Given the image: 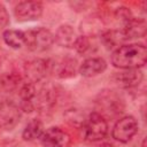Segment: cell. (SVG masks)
<instances>
[{
  "mask_svg": "<svg viewBox=\"0 0 147 147\" xmlns=\"http://www.w3.org/2000/svg\"><path fill=\"white\" fill-rule=\"evenodd\" d=\"M108 133V123L106 117L96 111L88 115L84 123V137L87 141L95 142L102 140Z\"/></svg>",
  "mask_w": 147,
  "mask_h": 147,
  "instance_id": "cell-3",
  "label": "cell"
},
{
  "mask_svg": "<svg viewBox=\"0 0 147 147\" xmlns=\"http://www.w3.org/2000/svg\"><path fill=\"white\" fill-rule=\"evenodd\" d=\"M77 70V63L76 60L65 57L62 59L60 62L51 63V71L55 72L57 77L60 78H70L74 77Z\"/></svg>",
  "mask_w": 147,
  "mask_h": 147,
  "instance_id": "cell-15",
  "label": "cell"
},
{
  "mask_svg": "<svg viewBox=\"0 0 147 147\" xmlns=\"http://www.w3.org/2000/svg\"><path fill=\"white\" fill-rule=\"evenodd\" d=\"M44 147H68L70 144V136L57 126H51L44 131L39 139Z\"/></svg>",
  "mask_w": 147,
  "mask_h": 147,
  "instance_id": "cell-8",
  "label": "cell"
},
{
  "mask_svg": "<svg viewBox=\"0 0 147 147\" xmlns=\"http://www.w3.org/2000/svg\"><path fill=\"white\" fill-rule=\"evenodd\" d=\"M3 41L6 45L14 49H20L22 46H24V32L20 30H6L2 33Z\"/></svg>",
  "mask_w": 147,
  "mask_h": 147,
  "instance_id": "cell-17",
  "label": "cell"
},
{
  "mask_svg": "<svg viewBox=\"0 0 147 147\" xmlns=\"http://www.w3.org/2000/svg\"><path fill=\"white\" fill-rule=\"evenodd\" d=\"M36 107H38L40 110H47L51 109L54 103H55V95H54V91L51 88H42L40 91V93L37 95L36 94Z\"/></svg>",
  "mask_w": 147,
  "mask_h": 147,
  "instance_id": "cell-18",
  "label": "cell"
},
{
  "mask_svg": "<svg viewBox=\"0 0 147 147\" xmlns=\"http://www.w3.org/2000/svg\"><path fill=\"white\" fill-rule=\"evenodd\" d=\"M107 69V62L101 57H88L82 62L78 68L79 74L83 77L90 78L102 74Z\"/></svg>",
  "mask_w": 147,
  "mask_h": 147,
  "instance_id": "cell-12",
  "label": "cell"
},
{
  "mask_svg": "<svg viewBox=\"0 0 147 147\" xmlns=\"http://www.w3.org/2000/svg\"><path fill=\"white\" fill-rule=\"evenodd\" d=\"M91 47L90 44V39L86 36H79L77 37L75 44H74V48L79 53V54H85Z\"/></svg>",
  "mask_w": 147,
  "mask_h": 147,
  "instance_id": "cell-20",
  "label": "cell"
},
{
  "mask_svg": "<svg viewBox=\"0 0 147 147\" xmlns=\"http://www.w3.org/2000/svg\"><path fill=\"white\" fill-rule=\"evenodd\" d=\"M44 124L41 121L33 118L31 119L24 127L23 132H22V138L25 141H34L41 138L42 133H44Z\"/></svg>",
  "mask_w": 147,
  "mask_h": 147,
  "instance_id": "cell-16",
  "label": "cell"
},
{
  "mask_svg": "<svg viewBox=\"0 0 147 147\" xmlns=\"http://www.w3.org/2000/svg\"><path fill=\"white\" fill-rule=\"evenodd\" d=\"M14 15L20 22L39 20L42 15V3L40 1H21L15 6Z\"/></svg>",
  "mask_w": 147,
  "mask_h": 147,
  "instance_id": "cell-7",
  "label": "cell"
},
{
  "mask_svg": "<svg viewBox=\"0 0 147 147\" xmlns=\"http://www.w3.org/2000/svg\"><path fill=\"white\" fill-rule=\"evenodd\" d=\"M9 23V15L3 5L0 3V29H3Z\"/></svg>",
  "mask_w": 147,
  "mask_h": 147,
  "instance_id": "cell-21",
  "label": "cell"
},
{
  "mask_svg": "<svg viewBox=\"0 0 147 147\" xmlns=\"http://www.w3.org/2000/svg\"><path fill=\"white\" fill-rule=\"evenodd\" d=\"M18 95H20V108L26 113H30L34 109L33 100L36 98V87L34 84L26 80L22 82L18 87Z\"/></svg>",
  "mask_w": 147,
  "mask_h": 147,
  "instance_id": "cell-11",
  "label": "cell"
},
{
  "mask_svg": "<svg viewBox=\"0 0 147 147\" xmlns=\"http://www.w3.org/2000/svg\"><path fill=\"white\" fill-rule=\"evenodd\" d=\"M47 72H51V63L46 60H33L25 65V76L33 84L46 77Z\"/></svg>",
  "mask_w": 147,
  "mask_h": 147,
  "instance_id": "cell-9",
  "label": "cell"
},
{
  "mask_svg": "<svg viewBox=\"0 0 147 147\" xmlns=\"http://www.w3.org/2000/svg\"><path fill=\"white\" fill-rule=\"evenodd\" d=\"M138 132V122L133 116H124L119 118L113 127V138L119 142L130 141Z\"/></svg>",
  "mask_w": 147,
  "mask_h": 147,
  "instance_id": "cell-4",
  "label": "cell"
},
{
  "mask_svg": "<svg viewBox=\"0 0 147 147\" xmlns=\"http://www.w3.org/2000/svg\"><path fill=\"white\" fill-rule=\"evenodd\" d=\"M0 67H1V57H0Z\"/></svg>",
  "mask_w": 147,
  "mask_h": 147,
  "instance_id": "cell-23",
  "label": "cell"
},
{
  "mask_svg": "<svg viewBox=\"0 0 147 147\" xmlns=\"http://www.w3.org/2000/svg\"><path fill=\"white\" fill-rule=\"evenodd\" d=\"M76 39H77L76 32L74 28L69 24H63L59 26V29L54 34V41L61 47H65V48L74 47Z\"/></svg>",
  "mask_w": 147,
  "mask_h": 147,
  "instance_id": "cell-14",
  "label": "cell"
},
{
  "mask_svg": "<svg viewBox=\"0 0 147 147\" xmlns=\"http://www.w3.org/2000/svg\"><path fill=\"white\" fill-rule=\"evenodd\" d=\"M116 82L125 88L137 87L144 79V74L140 69H127L116 75Z\"/></svg>",
  "mask_w": 147,
  "mask_h": 147,
  "instance_id": "cell-13",
  "label": "cell"
},
{
  "mask_svg": "<svg viewBox=\"0 0 147 147\" xmlns=\"http://www.w3.org/2000/svg\"><path fill=\"white\" fill-rule=\"evenodd\" d=\"M141 147H146V138L142 140V145H141Z\"/></svg>",
  "mask_w": 147,
  "mask_h": 147,
  "instance_id": "cell-22",
  "label": "cell"
},
{
  "mask_svg": "<svg viewBox=\"0 0 147 147\" xmlns=\"http://www.w3.org/2000/svg\"><path fill=\"white\" fill-rule=\"evenodd\" d=\"M21 108L11 100H3L0 102V129L13 130L20 122Z\"/></svg>",
  "mask_w": 147,
  "mask_h": 147,
  "instance_id": "cell-5",
  "label": "cell"
},
{
  "mask_svg": "<svg viewBox=\"0 0 147 147\" xmlns=\"http://www.w3.org/2000/svg\"><path fill=\"white\" fill-rule=\"evenodd\" d=\"M146 21L144 18L133 17L129 22L123 24L121 32L125 39V41L134 38H142L146 34Z\"/></svg>",
  "mask_w": 147,
  "mask_h": 147,
  "instance_id": "cell-10",
  "label": "cell"
},
{
  "mask_svg": "<svg viewBox=\"0 0 147 147\" xmlns=\"http://www.w3.org/2000/svg\"><path fill=\"white\" fill-rule=\"evenodd\" d=\"M24 32V46L32 52H45L49 49L54 41V34L46 28L29 29Z\"/></svg>",
  "mask_w": 147,
  "mask_h": 147,
  "instance_id": "cell-2",
  "label": "cell"
},
{
  "mask_svg": "<svg viewBox=\"0 0 147 147\" xmlns=\"http://www.w3.org/2000/svg\"><path fill=\"white\" fill-rule=\"evenodd\" d=\"M98 106H99V113L103 117L106 115L108 116H115L117 114H121L124 109L123 101L119 99L117 94H115L113 91H103L99 95L98 100Z\"/></svg>",
  "mask_w": 147,
  "mask_h": 147,
  "instance_id": "cell-6",
  "label": "cell"
},
{
  "mask_svg": "<svg viewBox=\"0 0 147 147\" xmlns=\"http://www.w3.org/2000/svg\"><path fill=\"white\" fill-rule=\"evenodd\" d=\"M21 83V77L15 74H6L0 79V85L6 91H13L16 87H20Z\"/></svg>",
  "mask_w": 147,
  "mask_h": 147,
  "instance_id": "cell-19",
  "label": "cell"
},
{
  "mask_svg": "<svg viewBox=\"0 0 147 147\" xmlns=\"http://www.w3.org/2000/svg\"><path fill=\"white\" fill-rule=\"evenodd\" d=\"M147 62V48L144 44H126L111 54V64L118 69H140Z\"/></svg>",
  "mask_w": 147,
  "mask_h": 147,
  "instance_id": "cell-1",
  "label": "cell"
}]
</instances>
